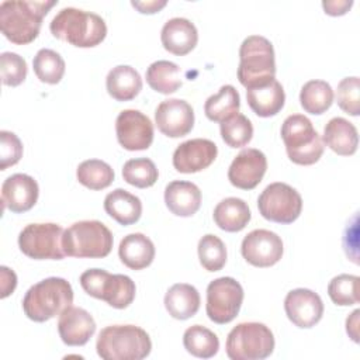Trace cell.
<instances>
[{
    "instance_id": "277c9868",
    "label": "cell",
    "mask_w": 360,
    "mask_h": 360,
    "mask_svg": "<svg viewBox=\"0 0 360 360\" xmlns=\"http://www.w3.org/2000/svg\"><path fill=\"white\" fill-rule=\"evenodd\" d=\"M97 354L104 360H142L150 354L149 335L135 325H110L100 330Z\"/></svg>"
},
{
    "instance_id": "ab89813d",
    "label": "cell",
    "mask_w": 360,
    "mask_h": 360,
    "mask_svg": "<svg viewBox=\"0 0 360 360\" xmlns=\"http://www.w3.org/2000/svg\"><path fill=\"white\" fill-rule=\"evenodd\" d=\"M336 103L349 115L360 114V79L357 76L345 77L336 89Z\"/></svg>"
},
{
    "instance_id": "6da1fadb",
    "label": "cell",
    "mask_w": 360,
    "mask_h": 360,
    "mask_svg": "<svg viewBox=\"0 0 360 360\" xmlns=\"http://www.w3.org/2000/svg\"><path fill=\"white\" fill-rule=\"evenodd\" d=\"M56 0H6L0 4L1 34L15 45L32 42Z\"/></svg>"
},
{
    "instance_id": "d6a6232c",
    "label": "cell",
    "mask_w": 360,
    "mask_h": 360,
    "mask_svg": "<svg viewBox=\"0 0 360 360\" xmlns=\"http://www.w3.org/2000/svg\"><path fill=\"white\" fill-rule=\"evenodd\" d=\"M184 349L200 359H210L218 353V336L202 325H193L184 330L183 335Z\"/></svg>"
},
{
    "instance_id": "f35d334b",
    "label": "cell",
    "mask_w": 360,
    "mask_h": 360,
    "mask_svg": "<svg viewBox=\"0 0 360 360\" xmlns=\"http://www.w3.org/2000/svg\"><path fill=\"white\" fill-rule=\"evenodd\" d=\"M328 295L333 304L349 307L359 302V277L354 274H339L328 284Z\"/></svg>"
},
{
    "instance_id": "30bf717a",
    "label": "cell",
    "mask_w": 360,
    "mask_h": 360,
    "mask_svg": "<svg viewBox=\"0 0 360 360\" xmlns=\"http://www.w3.org/2000/svg\"><path fill=\"white\" fill-rule=\"evenodd\" d=\"M63 228L53 222L28 224L18 235L20 250L34 260H60Z\"/></svg>"
},
{
    "instance_id": "d4e9b609",
    "label": "cell",
    "mask_w": 360,
    "mask_h": 360,
    "mask_svg": "<svg viewBox=\"0 0 360 360\" xmlns=\"http://www.w3.org/2000/svg\"><path fill=\"white\" fill-rule=\"evenodd\" d=\"M118 256L128 269L142 270L152 264L155 259V245L141 232L129 233L121 239Z\"/></svg>"
},
{
    "instance_id": "7402d4cb",
    "label": "cell",
    "mask_w": 360,
    "mask_h": 360,
    "mask_svg": "<svg viewBox=\"0 0 360 360\" xmlns=\"http://www.w3.org/2000/svg\"><path fill=\"white\" fill-rule=\"evenodd\" d=\"M165 202L169 211L177 217H191L201 205V191L191 181L174 180L165 188Z\"/></svg>"
},
{
    "instance_id": "603a6c76",
    "label": "cell",
    "mask_w": 360,
    "mask_h": 360,
    "mask_svg": "<svg viewBox=\"0 0 360 360\" xmlns=\"http://www.w3.org/2000/svg\"><path fill=\"white\" fill-rule=\"evenodd\" d=\"M246 100L256 115L267 118L281 111L285 103V93L281 83L273 79L266 84L246 89Z\"/></svg>"
},
{
    "instance_id": "f546056e",
    "label": "cell",
    "mask_w": 360,
    "mask_h": 360,
    "mask_svg": "<svg viewBox=\"0 0 360 360\" xmlns=\"http://www.w3.org/2000/svg\"><path fill=\"white\" fill-rule=\"evenodd\" d=\"M239 107L240 97L238 90L232 84H225L205 100L204 112L210 121L221 124L239 112Z\"/></svg>"
},
{
    "instance_id": "d6986e66",
    "label": "cell",
    "mask_w": 360,
    "mask_h": 360,
    "mask_svg": "<svg viewBox=\"0 0 360 360\" xmlns=\"http://www.w3.org/2000/svg\"><path fill=\"white\" fill-rule=\"evenodd\" d=\"M39 187L34 177L25 173L8 176L1 184L3 208L21 214L30 211L38 201Z\"/></svg>"
},
{
    "instance_id": "60d3db41",
    "label": "cell",
    "mask_w": 360,
    "mask_h": 360,
    "mask_svg": "<svg viewBox=\"0 0 360 360\" xmlns=\"http://www.w3.org/2000/svg\"><path fill=\"white\" fill-rule=\"evenodd\" d=\"M1 82L6 86H20L27 77V62L15 52H3L0 55Z\"/></svg>"
},
{
    "instance_id": "5bb4252c",
    "label": "cell",
    "mask_w": 360,
    "mask_h": 360,
    "mask_svg": "<svg viewBox=\"0 0 360 360\" xmlns=\"http://www.w3.org/2000/svg\"><path fill=\"white\" fill-rule=\"evenodd\" d=\"M283 252L281 238L269 229H253L240 245L243 259L255 267L274 266L283 257Z\"/></svg>"
},
{
    "instance_id": "cb8c5ba5",
    "label": "cell",
    "mask_w": 360,
    "mask_h": 360,
    "mask_svg": "<svg viewBox=\"0 0 360 360\" xmlns=\"http://www.w3.org/2000/svg\"><path fill=\"white\" fill-rule=\"evenodd\" d=\"M322 142L340 156H350L357 150L359 135L356 127L343 117H333L323 128Z\"/></svg>"
},
{
    "instance_id": "7a4b0ae2",
    "label": "cell",
    "mask_w": 360,
    "mask_h": 360,
    "mask_svg": "<svg viewBox=\"0 0 360 360\" xmlns=\"http://www.w3.org/2000/svg\"><path fill=\"white\" fill-rule=\"evenodd\" d=\"M51 34L77 48H93L107 35L105 21L96 13L65 7L56 13L49 24Z\"/></svg>"
},
{
    "instance_id": "7bdbcfd3",
    "label": "cell",
    "mask_w": 360,
    "mask_h": 360,
    "mask_svg": "<svg viewBox=\"0 0 360 360\" xmlns=\"http://www.w3.org/2000/svg\"><path fill=\"white\" fill-rule=\"evenodd\" d=\"M0 274H1V294H0V297L6 298L10 294H13V291L15 290V287H17V276L7 266H1L0 267Z\"/></svg>"
},
{
    "instance_id": "9a60e30c",
    "label": "cell",
    "mask_w": 360,
    "mask_h": 360,
    "mask_svg": "<svg viewBox=\"0 0 360 360\" xmlns=\"http://www.w3.org/2000/svg\"><path fill=\"white\" fill-rule=\"evenodd\" d=\"M158 129L169 138L187 135L194 127V110L181 98L163 100L155 111Z\"/></svg>"
},
{
    "instance_id": "9c48e42d",
    "label": "cell",
    "mask_w": 360,
    "mask_h": 360,
    "mask_svg": "<svg viewBox=\"0 0 360 360\" xmlns=\"http://www.w3.org/2000/svg\"><path fill=\"white\" fill-rule=\"evenodd\" d=\"M274 335L260 322L238 323L228 333L226 354L232 360H263L274 350Z\"/></svg>"
},
{
    "instance_id": "836d02e7",
    "label": "cell",
    "mask_w": 360,
    "mask_h": 360,
    "mask_svg": "<svg viewBox=\"0 0 360 360\" xmlns=\"http://www.w3.org/2000/svg\"><path fill=\"white\" fill-rule=\"evenodd\" d=\"M112 167L100 159L83 160L76 169L79 183L90 190H104L114 181Z\"/></svg>"
},
{
    "instance_id": "e0dca14e",
    "label": "cell",
    "mask_w": 360,
    "mask_h": 360,
    "mask_svg": "<svg viewBox=\"0 0 360 360\" xmlns=\"http://www.w3.org/2000/svg\"><path fill=\"white\" fill-rule=\"evenodd\" d=\"M267 170L266 155L256 149L248 148L240 150L228 169V180L240 190L255 188Z\"/></svg>"
},
{
    "instance_id": "4316f807",
    "label": "cell",
    "mask_w": 360,
    "mask_h": 360,
    "mask_svg": "<svg viewBox=\"0 0 360 360\" xmlns=\"http://www.w3.org/2000/svg\"><path fill=\"white\" fill-rule=\"evenodd\" d=\"M108 94L117 101H129L142 90V79L138 70L129 65L112 68L105 77Z\"/></svg>"
},
{
    "instance_id": "7c38bea8",
    "label": "cell",
    "mask_w": 360,
    "mask_h": 360,
    "mask_svg": "<svg viewBox=\"0 0 360 360\" xmlns=\"http://www.w3.org/2000/svg\"><path fill=\"white\" fill-rule=\"evenodd\" d=\"M243 297V288L233 277L212 280L207 287L205 311L208 318L218 325L229 323L239 314Z\"/></svg>"
},
{
    "instance_id": "484cf974",
    "label": "cell",
    "mask_w": 360,
    "mask_h": 360,
    "mask_svg": "<svg viewBox=\"0 0 360 360\" xmlns=\"http://www.w3.org/2000/svg\"><path fill=\"white\" fill-rule=\"evenodd\" d=\"M201 298L198 290L187 283L173 284L165 294V308L169 315L179 321H186L197 314Z\"/></svg>"
},
{
    "instance_id": "8fae6325",
    "label": "cell",
    "mask_w": 360,
    "mask_h": 360,
    "mask_svg": "<svg viewBox=\"0 0 360 360\" xmlns=\"http://www.w3.org/2000/svg\"><path fill=\"white\" fill-rule=\"evenodd\" d=\"M260 215L271 222L292 224L302 211L301 194L287 183L269 184L257 198Z\"/></svg>"
},
{
    "instance_id": "b9f144b4",
    "label": "cell",
    "mask_w": 360,
    "mask_h": 360,
    "mask_svg": "<svg viewBox=\"0 0 360 360\" xmlns=\"http://www.w3.org/2000/svg\"><path fill=\"white\" fill-rule=\"evenodd\" d=\"M22 156V143L11 131H0V169L6 170L20 162Z\"/></svg>"
},
{
    "instance_id": "bcb514c9",
    "label": "cell",
    "mask_w": 360,
    "mask_h": 360,
    "mask_svg": "<svg viewBox=\"0 0 360 360\" xmlns=\"http://www.w3.org/2000/svg\"><path fill=\"white\" fill-rule=\"evenodd\" d=\"M359 315L360 309H354L346 319V332L353 342H359Z\"/></svg>"
},
{
    "instance_id": "1f68e13d",
    "label": "cell",
    "mask_w": 360,
    "mask_h": 360,
    "mask_svg": "<svg viewBox=\"0 0 360 360\" xmlns=\"http://www.w3.org/2000/svg\"><path fill=\"white\" fill-rule=\"evenodd\" d=\"M333 90L325 80H309L301 87L300 91L301 107L314 115L323 114L326 110H329L333 103Z\"/></svg>"
},
{
    "instance_id": "f6af8a7d",
    "label": "cell",
    "mask_w": 360,
    "mask_h": 360,
    "mask_svg": "<svg viewBox=\"0 0 360 360\" xmlns=\"http://www.w3.org/2000/svg\"><path fill=\"white\" fill-rule=\"evenodd\" d=\"M167 4L166 0H150V1H131V6L135 7L142 14H155Z\"/></svg>"
},
{
    "instance_id": "ac0fdd59",
    "label": "cell",
    "mask_w": 360,
    "mask_h": 360,
    "mask_svg": "<svg viewBox=\"0 0 360 360\" xmlns=\"http://www.w3.org/2000/svg\"><path fill=\"white\" fill-rule=\"evenodd\" d=\"M217 145L205 138L188 139L180 143L173 153V166L180 173H197L207 169L217 158Z\"/></svg>"
},
{
    "instance_id": "8d00e7d4",
    "label": "cell",
    "mask_w": 360,
    "mask_h": 360,
    "mask_svg": "<svg viewBox=\"0 0 360 360\" xmlns=\"http://www.w3.org/2000/svg\"><path fill=\"white\" fill-rule=\"evenodd\" d=\"M219 131L224 142L231 148L246 146L253 138V125L250 120L240 112L221 122Z\"/></svg>"
},
{
    "instance_id": "83f0119b",
    "label": "cell",
    "mask_w": 360,
    "mask_h": 360,
    "mask_svg": "<svg viewBox=\"0 0 360 360\" xmlns=\"http://www.w3.org/2000/svg\"><path fill=\"white\" fill-rule=\"evenodd\" d=\"M105 212L118 224L127 226L139 221L142 215V202L135 195L124 188H115L104 198Z\"/></svg>"
},
{
    "instance_id": "4fadbf2b",
    "label": "cell",
    "mask_w": 360,
    "mask_h": 360,
    "mask_svg": "<svg viewBox=\"0 0 360 360\" xmlns=\"http://www.w3.org/2000/svg\"><path fill=\"white\" fill-rule=\"evenodd\" d=\"M118 143L127 150H145L153 142V124L139 110H122L115 120Z\"/></svg>"
},
{
    "instance_id": "e575fe53",
    "label": "cell",
    "mask_w": 360,
    "mask_h": 360,
    "mask_svg": "<svg viewBox=\"0 0 360 360\" xmlns=\"http://www.w3.org/2000/svg\"><path fill=\"white\" fill-rule=\"evenodd\" d=\"M32 68L35 76L48 84H58L65 75V60L53 49L42 48L32 59Z\"/></svg>"
},
{
    "instance_id": "2e32d148",
    "label": "cell",
    "mask_w": 360,
    "mask_h": 360,
    "mask_svg": "<svg viewBox=\"0 0 360 360\" xmlns=\"http://www.w3.org/2000/svg\"><path fill=\"white\" fill-rule=\"evenodd\" d=\"M284 311L295 326L308 329L322 319L323 302L309 288H294L284 298Z\"/></svg>"
},
{
    "instance_id": "f1b7e54d",
    "label": "cell",
    "mask_w": 360,
    "mask_h": 360,
    "mask_svg": "<svg viewBox=\"0 0 360 360\" xmlns=\"http://www.w3.org/2000/svg\"><path fill=\"white\" fill-rule=\"evenodd\" d=\"M218 228L225 232H239L250 221L252 214L248 202L238 197H228L221 200L212 212Z\"/></svg>"
},
{
    "instance_id": "ee69618b",
    "label": "cell",
    "mask_w": 360,
    "mask_h": 360,
    "mask_svg": "<svg viewBox=\"0 0 360 360\" xmlns=\"http://www.w3.org/2000/svg\"><path fill=\"white\" fill-rule=\"evenodd\" d=\"M353 6V1L352 0H332V1H322V7L325 10L326 14L329 15H343L346 14L350 7Z\"/></svg>"
},
{
    "instance_id": "5b68a950",
    "label": "cell",
    "mask_w": 360,
    "mask_h": 360,
    "mask_svg": "<svg viewBox=\"0 0 360 360\" xmlns=\"http://www.w3.org/2000/svg\"><path fill=\"white\" fill-rule=\"evenodd\" d=\"M276 58L271 42L262 35H249L239 48L238 79L252 89L276 79Z\"/></svg>"
},
{
    "instance_id": "3957f363",
    "label": "cell",
    "mask_w": 360,
    "mask_h": 360,
    "mask_svg": "<svg viewBox=\"0 0 360 360\" xmlns=\"http://www.w3.org/2000/svg\"><path fill=\"white\" fill-rule=\"evenodd\" d=\"M73 304V290L62 277H48L31 285L22 298V311L34 322H45Z\"/></svg>"
},
{
    "instance_id": "4dcf8cb0",
    "label": "cell",
    "mask_w": 360,
    "mask_h": 360,
    "mask_svg": "<svg viewBox=\"0 0 360 360\" xmlns=\"http://www.w3.org/2000/svg\"><path fill=\"white\" fill-rule=\"evenodd\" d=\"M145 77L148 84L162 94H172L183 84L179 65L170 60H156L150 63L146 69Z\"/></svg>"
},
{
    "instance_id": "74e56055",
    "label": "cell",
    "mask_w": 360,
    "mask_h": 360,
    "mask_svg": "<svg viewBox=\"0 0 360 360\" xmlns=\"http://www.w3.org/2000/svg\"><path fill=\"white\" fill-rule=\"evenodd\" d=\"M197 252L200 263L207 271H218L226 263V248L217 235H204L198 240Z\"/></svg>"
},
{
    "instance_id": "ffe728a7",
    "label": "cell",
    "mask_w": 360,
    "mask_h": 360,
    "mask_svg": "<svg viewBox=\"0 0 360 360\" xmlns=\"http://www.w3.org/2000/svg\"><path fill=\"white\" fill-rule=\"evenodd\" d=\"M58 332L68 346H83L96 332V321L86 309L69 307L59 315Z\"/></svg>"
},
{
    "instance_id": "52a82bcc",
    "label": "cell",
    "mask_w": 360,
    "mask_h": 360,
    "mask_svg": "<svg viewBox=\"0 0 360 360\" xmlns=\"http://www.w3.org/2000/svg\"><path fill=\"white\" fill-rule=\"evenodd\" d=\"M281 138L290 160L295 165L316 163L323 153V142L311 120L302 114L288 115L281 125Z\"/></svg>"
},
{
    "instance_id": "44dd1931",
    "label": "cell",
    "mask_w": 360,
    "mask_h": 360,
    "mask_svg": "<svg viewBox=\"0 0 360 360\" xmlns=\"http://www.w3.org/2000/svg\"><path fill=\"white\" fill-rule=\"evenodd\" d=\"M163 48L177 56L190 53L198 42V31L195 25L183 17H174L165 22L160 31Z\"/></svg>"
},
{
    "instance_id": "8992f818",
    "label": "cell",
    "mask_w": 360,
    "mask_h": 360,
    "mask_svg": "<svg viewBox=\"0 0 360 360\" xmlns=\"http://www.w3.org/2000/svg\"><path fill=\"white\" fill-rule=\"evenodd\" d=\"M111 231L97 219L77 221L63 231L62 248L66 256L79 259H101L112 249Z\"/></svg>"
},
{
    "instance_id": "ba28073f",
    "label": "cell",
    "mask_w": 360,
    "mask_h": 360,
    "mask_svg": "<svg viewBox=\"0 0 360 360\" xmlns=\"http://www.w3.org/2000/svg\"><path fill=\"white\" fill-rule=\"evenodd\" d=\"M80 285L93 298L105 301L115 309L132 304L136 292L135 283L125 274H111L104 269H89L82 273Z\"/></svg>"
},
{
    "instance_id": "d590c367",
    "label": "cell",
    "mask_w": 360,
    "mask_h": 360,
    "mask_svg": "<svg viewBox=\"0 0 360 360\" xmlns=\"http://www.w3.org/2000/svg\"><path fill=\"white\" fill-rule=\"evenodd\" d=\"M159 177L156 165L148 158L129 159L122 166V179L138 188L152 187Z\"/></svg>"
}]
</instances>
